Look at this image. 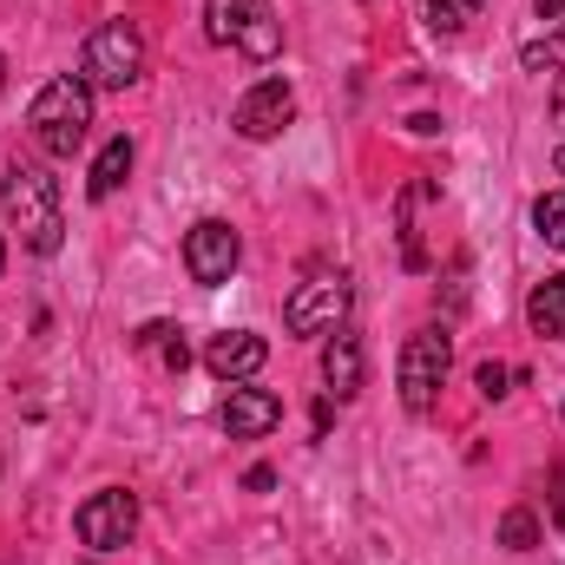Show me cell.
Masks as SVG:
<instances>
[{
	"instance_id": "obj_2",
	"label": "cell",
	"mask_w": 565,
	"mask_h": 565,
	"mask_svg": "<svg viewBox=\"0 0 565 565\" xmlns=\"http://www.w3.org/2000/svg\"><path fill=\"white\" fill-rule=\"evenodd\" d=\"M86 126H93V86H86L79 73L46 79V86L33 93V106H26V132H33V145H40L46 158H73V151L86 145Z\"/></svg>"
},
{
	"instance_id": "obj_12",
	"label": "cell",
	"mask_w": 565,
	"mask_h": 565,
	"mask_svg": "<svg viewBox=\"0 0 565 565\" xmlns=\"http://www.w3.org/2000/svg\"><path fill=\"white\" fill-rule=\"evenodd\" d=\"M362 375H369V362H362V335L335 329L329 349H322V382H329V395H335V402H355V395H362Z\"/></svg>"
},
{
	"instance_id": "obj_17",
	"label": "cell",
	"mask_w": 565,
	"mask_h": 565,
	"mask_svg": "<svg viewBox=\"0 0 565 565\" xmlns=\"http://www.w3.org/2000/svg\"><path fill=\"white\" fill-rule=\"evenodd\" d=\"M500 546H507V553H533V546H540V520H533L526 507H513V513L500 520Z\"/></svg>"
},
{
	"instance_id": "obj_20",
	"label": "cell",
	"mask_w": 565,
	"mask_h": 565,
	"mask_svg": "<svg viewBox=\"0 0 565 565\" xmlns=\"http://www.w3.org/2000/svg\"><path fill=\"white\" fill-rule=\"evenodd\" d=\"M546 487H553V526H565V460H553V480Z\"/></svg>"
},
{
	"instance_id": "obj_13",
	"label": "cell",
	"mask_w": 565,
	"mask_h": 565,
	"mask_svg": "<svg viewBox=\"0 0 565 565\" xmlns=\"http://www.w3.org/2000/svg\"><path fill=\"white\" fill-rule=\"evenodd\" d=\"M526 322H533V335H546V342H559L565 335V270L546 282H533V296H526Z\"/></svg>"
},
{
	"instance_id": "obj_14",
	"label": "cell",
	"mask_w": 565,
	"mask_h": 565,
	"mask_svg": "<svg viewBox=\"0 0 565 565\" xmlns=\"http://www.w3.org/2000/svg\"><path fill=\"white\" fill-rule=\"evenodd\" d=\"M126 178H132V139H106V151H99V158H93V171H86V198H99V204H106Z\"/></svg>"
},
{
	"instance_id": "obj_6",
	"label": "cell",
	"mask_w": 565,
	"mask_h": 565,
	"mask_svg": "<svg viewBox=\"0 0 565 565\" xmlns=\"http://www.w3.org/2000/svg\"><path fill=\"white\" fill-rule=\"evenodd\" d=\"M349 316V277L342 270H322V277L296 282V296L282 302V329L289 335H335Z\"/></svg>"
},
{
	"instance_id": "obj_22",
	"label": "cell",
	"mask_w": 565,
	"mask_h": 565,
	"mask_svg": "<svg viewBox=\"0 0 565 565\" xmlns=\"http://www.w3.org/2000/svg\"><path fill=\"white\" fill-rule=\"evenodd\" d=\"M408 132H422V139H434V132H440V119H434V113H415V119H408Z\"/></svg>"
},
{
	"instance_id": "obj_5",
	"label": "cell",
	"mask_w": 565,
	"mask_h": 565,
	"mask_svg": "<svg viewBox=\"0 0 565 565\" xmlns=\"http://www.w3.org/2000/svg\"><path fill=\"white\" fill-rule=\"evenodd\" d=\"M447 362H454V335H447V329H415V335L402 342L395 382H402V408H408V415H427V408L440 402Z\"/></svg>"
},
{
	"instance_id": "obj_21",
	"label": "cell",
	"mask_w": 565,
	"mask_h": 565,
	"mask_svg": "<svg viewBox=\"0 0 565 565\" xmlns=\"http://www.w3.org/2000/svg\"><path fill=\"white\" fill-rule=\"evenodd\" d=\"M244 487H250V493H270V487H277V473H270V467H250V473H244Z\"/></svg>"
},
{
	"instance_id": "obj_18",
	"label": "cell",
	"mask_w": 565,
	"mask_h": 565,
	"mask_svg": "<svg viewBox=\"0 0 565 565\" xmlns=\"http://www.w3.org/2000/svg\"><path fill=\"white\" fill-rule=\"evenodd\" d=\"M480 7H487V0H427V26H434V33H460Z\"/></svg>"
},
{
	"instance_id": "obj_10",
	"label": "cell",
	"mask_w": 565,
	"mask_h": 565,
	"mask_svg": "<svg viewBox=\"0 0 565 565\" xmlns=\"http://www.w3.org/2000/svg\"><path fill=\"white\" fill-rule=\"evenodd\" d=\"M264 362H270V342H264L257 329H224V335H211V349H204V369H211L217 382H250Z\"/></svg>"
},
{
	"instance_id": "obj_16",
	"label": "cell",
	"mask_w": 565,
	"mask_h": 565,
	"mask_svg": "<svg viewBox=\"0 0 565 565\" xmlns=\"http://www.w3.org/2000/svg\"><path fill=\"white\" fill-rule=\"evenodd\" d=\"M533 231H540L553 250H565V191H546V198L533 204Z\"/></svg>"
},
{
	"instance_id": "obj_1",
	"label": "cell",
	"mask_w": 565,
	"mask_h": 565,
	"mask_svg": "<svg viewBox=\"0 0 565 565\" xmlns=\"http://www.w3.org/2000/svg\"><path fill=\"white\" fill-rule=\"evenodd\" d=\"M0 204H7V217H13V231H20V244H26L33 257H53V250L66 244L60 184L46 178V164L13 158V164H7V178H0Z\"/></svg>"
},
{
	"instance_id": "obj_24",
	"label": "cell",
	"mask_w": 565,
	"mask_h": 565,
	"mask_svg": "<svg viewBox=\"0 0 565 565\" xmlns=\"http://www.w3.org/2000/svg\"><path fill=\"white\" fill-rule=\"evenodd\" d=\"M553 164H559V178H565V145H559V158H553Z\"/></svg>"
},
{
	"instance_id": "obj_8",
	"label": "cell",
	"mask_w": 565,
	"mask_h": 565,
	"mask_svg": "<svg viewBox=\"0 0 565 565\" xmlns=\"http://www.w3.org/2000/svg\"><path fill=\"white\" fill-rule=\"evenodd\" d=\"M237 264H244V237L224 217H204V224L184 231V270H191V282L217 289V282L237 277Z\"/></svg>"
},
{
	"instance_id": "obj_15",
	"label": "cell",
	"mask_w": 565,
	"mask_h": 565,
	"mask_svg": "<svg viewBox=\"0 0 565 565\" xmlns=\"http://www.w3.org/2000/svg\"><path fill=\"white\" fill-rule=\"evenodd\" d=\"M132 342H139V349H158L171 375H184V362H191V349H184V335H178L171 322H145L139 335H132Z\"/></svg>"
},
{
	"instance_id": "obj_19",
	"label": "cell",
	"mask_w": 565,
	"mask_h": 565,
	"mask_svg": "<svg viewBox=\"0 0 565 565\" xmlns=\"http://www.w3.org/2000/svg\"><path fill=\"white\" fill-rule=\"evenodd\" d=\"M507 382H513V369H500V362H480V369H473V388H480L487 402H500V395H507Z\"/></svg>"
},
{
	"instance_id": "obj_7",
	"label": "cell",
	"mask_w": 565,
	"mask_h": 565,
	"mask_svg": "<svg viewBox=\"0 0 565 565\" xmlns=\"http://www.w3.org/2000/svg\"><path fill=\"white\" fill-rule=\"evenodd\" d=\"M79 546H93V553H119V546H132V533H139V493H126V487H106V493H93L86 507H79Z\"/></svg>"
},
{
	"instance_id": "obj_11",
	"label": "cell",
	"mask_w": 565,
	"mask_h": 565,
	"mask_svg": "<svg viewBox=\"0 0 565 565\" xmlns=\"http://www.w3.org/2000/svg\"><path fill=\"white\" fill-rule=\"evenodd\" d=\"M217 422H224L231 440H264V434L282 422V402L270 395V388H237V382H231V395H224Z\"/></svg>"
},
{
	"instance_id": "obj_25",
	"label": "cell",
	"mask_w": 565,
	"mask_h": 565,
	"mask_svg": "<svg viewBox=\"0 0 565 565\" xmlns=\"http://www.w3.org/2000/svg\"><path fill=\"white\" fill-rule=\"evenodd\" d=\"M0 86H7V53H0Z\"/></svg>"
},
{
	"instance_id": "obj_26",
	"label": "cell",
	"mask_w": 565,
	"mask_h": 565,
	"mask_svg": "<svg viewBox=\"0 0 565 565\" xmlns=\"http://www.w3.org/2000/svg\"><path fill=\"white\" fill-rule=\"evenodd\" d=\"M0 264H7V244H0Z\"/></svg>"
},
{
	"instance_id": "obj_9",
	"label": "cell",
	"mask_w": 565,
	"mask_h": 565,
	"mask_svg": "<svg viewBox=\"0 0 565 565\" xmlns=\"http://www.w3.org/2000/svg\"><path fill=\"white\" fill-rule=\"evenodd\" d=\"M296 119V93H289V79H257L244 99H237V113H231V126H237V139H277L282 126Z\"/></svg>"
},
{
	"instance_id": "obj_4",
	"label": "cell",
	"mask_w": 565,
	"mask_h": 565,
	"mask_svg": "<svg viewBox=\"0 0 565 565\" xmlns=\"http://www.w3.org/2000/svg\"><path fill=\"white\" fill-rule=\"evenodd\" d=\"M145 73V40L132 20H106V26H93V40H86V60H79V79L86 86H106V93H126V86H139Z\"/></svg>"
},
{
	"instance_id": "obj_3",
	"label": "cell",
	"mask_w": 565,
	"mask_h": 565,
	"mask_svg": "<svg viewBox=\"0 0 565 565\" xmlns=\"http://www.w3.org/2000/svg\"><path fill=\"white\" fill-rule=\"evenodd\" d=\"M204 33L217 46H237L244 60H277L282 53V26L270 0H204Z\"/></svg>"
},
{
	"instance_id": "obj_23",
	"label": "cell",
	"mask_w": 565,
	"mask_h": 565,
	"mask_svg": "<svg viewBox=\"0 0 565 565\" xmlns=\"http://www.w3.org/2000/svg\"><path fill=\"white\" fill-rule=\"evenodd\" d=\"M540 7V20H565V0H533Z\"/></svg>"
}]
</instances>
